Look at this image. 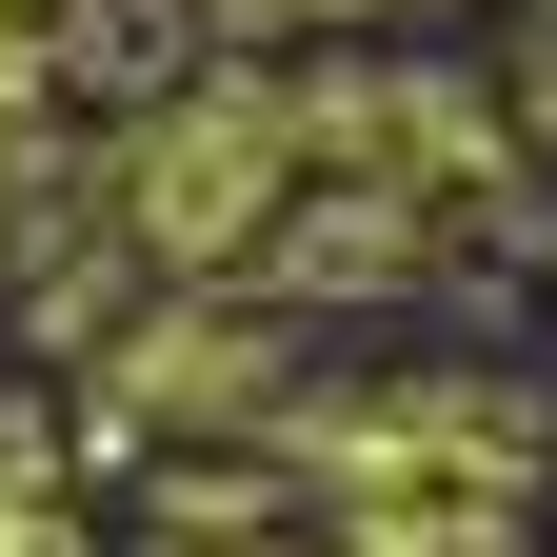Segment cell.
Returning a JSON list of instances; mask_svg holds the SVG:
<instances>
[{"mask_svg":"<svg viewBox=\"0 0 557 557\" xmlns=\"http://www.w3.org/2000/svg\"><path fill=\"white\" fill-rule=\"evenodd\" d=\"M278 160H299V100H180L160 139H139V220L199 259V239H239V220H259V180H278Z\"/></svg>","mask_w":557,"mask_h":557,"instance_id":"6da1fadb","label":"cell"}]
</instances>
